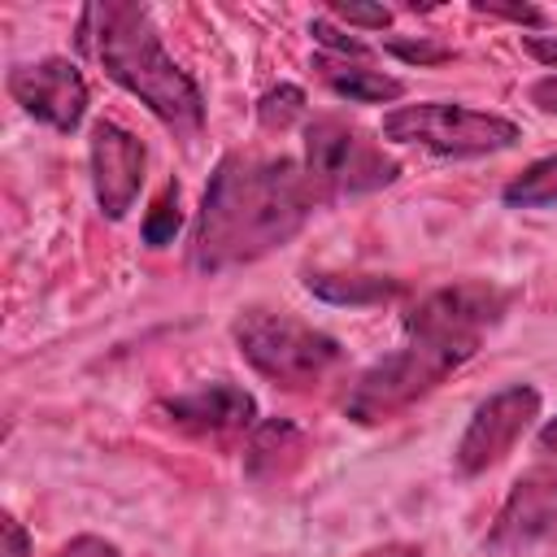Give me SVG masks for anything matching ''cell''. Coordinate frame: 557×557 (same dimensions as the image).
<instances>
[{
	"mask_svg": "<svg viewBox=\"0 0 557 557\" xmlns=\"http://www.w3.org/2000/svg\"><path fill=\"white\" fill-rule=\"evenodd\" d=\"M313 205H322V196L300 161L231 152L209 174L191 235V265L200 274L248 265L283 248L309 222Z\"/></svg>",
	"mask_w": 557,
	"mask_h": 557,
	"instance_id": "7a4b0ae2",
	"label": "cell"
},
{
	"mask_svg": "<svg viewBox=\"0 0 557 557\" xmlns=\"http://www.w3.org/2000/svg\"><path fill=\"white\" fill-rule=\"evenodd\" d=\"M383 139L392 144H413L440 157H487L500 148H513L522 139L518 122L453 104V100H426V104H400L383 117Z\"/></svg>",
	"mask_w": 557,
	"mask_h": 557,
	"instance_id": "5b68a950",
	"label": "cell"
},
{
	"mask_svg": "<svg viewBox=\"0 0 557 557\" xmlns=\"http://www.w3.org/2000/svg\"><path fill=\"white\" fill-rule=\"evenodd\" d=\"M309 30H313L318 44H322L326 52H335L339 61H348V57H352V61H366V57H370V44H361L357 35H344L339 26H331V17H313Z\"/></svg>",
	"mask_w": 557,
	"mask_h": 557,
	"instance_id": "ac0fdd59",
	"label": "cell"
},
{
	"mask_svg": "<svg viewBox=\"0 0 557 557\" xmlns=\"http://www.w3.org/2000/svg\"><path fill=\"white\" fill-rule=\"evenodd\" d=\"M326 13H331L335 22H348V26H370V30H383V26L392 22V9H383V4H352V0H335Z\"/></svg>",
	"mask_w": 557,
	"mask_h": 557,
	"instance_id": "d6986e66",
	"label": "cell"
},
{
	"mask_svg": "<svg viewBox=\"0 0 557 557\" xmlns=\"http://www.w3.org/2000/svg\"><path fill=\"white\" fill-rule=\"evenodd\" d=\"M161 413L196 435H231V431H248L257 422V400L231 383V379H213L200 383L191 392H178L170 400H161Z\"/></svg>",
	"mask_w": 557,
	"mask_h": 557,
	"instance_id": "8fae6325",
	"label": "cell"
},
{
	"mask_svg": "<svg viewBox=\"0 0 557 557\" xmlns=\"http://www.w3.org/2000/svg\"><path fill=\"white\" fill-rule=\"evenodd\" d=\"M387 52H396L400 61H418V65H431V61H448L453 57V48L426 44V39H387Z\"/></svg>",
	"mask_w": 557,
	"mask_h": 557,
	"instance_id": "ffe728a7",
	"label": "cell"
},
{
	"mask_svg": "<svg viewBox=\"0 0 557 557\" xmlns=\"http://www.w3.org/2000/svg\"><path fill=\"white\" fill-rule=\"evenodd\" d=\"M540 448L557 457V418H548V422H544V431H540Z\"/></svg>",
	"mask_w": 557,
	"mask_h": 557,
	"instance_id": "4316f807",
	"label": "cell"
},
{
	"mask_svg": "<svg viewBox=\"0 0 557 557\" xmlns=\"http://www.w3.org/2000/svg\"><path fill=\"white\" fill-rule=\"evenodd\" d=\"M78 39L96 52L104 74L117 87H126L131 96H139L165 126H174V131L200 126L205 100H200L196 83L165 52L148 4H131V0L91 4V9H83Z\"/></svg>",
	"mask_w": 557,
	"mask_h": 557,
	"instance_id": "3957f363",
	"label": "cell"
},
{
	"mask_svg": "<svg viewBox=\"0 0 557 557\" xmlns=\"http://www.w3.org/2000/svg\"><path fill=\"white\" fill-rule=\"evenodd\" d=\"M87 161H91V191L104 218L122 222L144 187V165L148 152L144 144L117 126V122H96L91 126V144H87Z\"/></svg>",
	"mask_w": 557,
	"mask_h": 557,
	"instance_id": "30bf717a",
	"label": "cell"
},
{
	"mask_svg": "<svg viewBox=\"0 0 557 557\" xmlns=\"http://www.w3.org/2000/svg\"><path fill=\"white\" fill-rule=\"evenodd\" d=\"M313 70L322 74V83L344 96V100H357V104H387V100H400L405 96V83L383 74V70H370L361 61H339V57H318Z\"/></svg>",
	"mask_w": 557,
	"mask_h": 557,
	"instance_id": "7c38bea8",
	"label": "cell"
},
{
	"mask_svg": "<svg viewBox=\"0 0 557 557\" xmlns=\"http://www.w3.org/2000/svg\"><path fill=\"white\" fill-rule=\"evenodd\" d=\"M0 531H4V548H0V557H30V540H26V531H22V522H17L13 513H4Z\"/></svg>",
	"mask_w": 557,
	"mask_h": 557,
	"instance_id": "603a6c76",
	"label": "cell"
},
{
	"mask_svg": "<svg viewBox=\"0 0 557 557\" xmlns=\"http://www.w3.org/2000/svg\"><path fill=\"white\" fill-rule=\"evenodd\" d=\"M305 287L331 305H374L396 292V283L379 274H305Z\"/></svg>",
	"mask_w": 557,
	"mask_h": 557,
	"instance_id": "5bb4252c",
	"label": "cell"
},
{
	"mask_svg": "<svg viewBox=\"0 0 557 557\" xmlns=\"http://www.w3.org/2000/svg\"><path fill=\"white\" fill-rule=\"evenodd\" d=\"M522 48H527L540 65H557V35H522Z\"/></svg>",
	"mask_w": 557,
	"mask_h": 557,
	"instance_id": "cb8c5ba5",
	"label": "cell"
},
{
	"mask_svg": "<svg viewBox=\"0 0 557 557\" xmlns=\"http://www.w3.org/2000/svg\"><path fill=\"white\" fill-rule=\"evenodd\" d=\"M296 117H305V91L283 83V87H270L261 100H257V122L265 131H287Z\"/></svg>",
	"mask_w": 557,
	"mask_h": 557,
	"instance_id": "2e32d148",
	"label": "cell"
},
{
	"mask_svg": "<svg viewBox=\"0 0 557 557\" xmlns=\"http://www.w3.org/2000/svg\"><path fill=\"white\" fill-rule=\"evenodd\" d=\"M535 418H540V392H535L531 383H513V387L492 392V396L474 409V418L466 422V431H461V440H457V453H453L457 470H461V474H483V470H492V466L527 435V426H531Z\"/></svg>",
	"mask_w": 557,
	"mask_h": 557,
	"instance_id": "52a82bcc",
	"label": "cell"
},
{
	"mask_svg": "<svg viewBox=\"0 0 557 557\" xmlns=\"http://www.w3.org/2000/svg\"><path fill=\"white\" fill-rule=\"evenodd\" d=\"M474 13L505 17V22H518V26H544V9H535V4H496V0H474Z\"/></svg>",
	"mask_w": 557,
	"mask_h": 557,
	"instance_id": "44dd1931",
	"label": "cell"
},
{
	"mask_svg": "<svg viewBox=\"0 0 557 557\" xmlns=\"http://www.w3.org/2000/svg\"><path fill=\"white\" fill-rule=\"evenodd\" d=\"M557 535V457L522 470L487 531L492 553H527Z\"/></svg>",
	"mask_w": 557,
	"mask_h": 557,
	"instance_id": "ba28073f",
	"label": "cell"
},
{
	"mask_svg": "<svg viewBox=\"0 0 557 557\" xmlns=\"http://www.w3.org/2000/svg\"><path fill=\"white\" fill-rule=\"evenodd\" d=\"M9 96L52 131H74L87 113V83L65 57H44L9 70Z\"/></svg>",
	"mask_w": 557,
	"mask_h": 557,
	"instance_id": "9c48e42d",
	"label": "cell"
},
{
	"mask_svg": "<svg viewBox=\"0 0 557 557\" xmlns=\"http://www.w3.org/2000/svg\"><path fill=\"white\" fill-rule=\"evenodd\" d=\"M57 557H122V553H117V544H109L100 535H74Z\"/></svg>",
	"mask_w": 557,
	"mask_h": 557,
	"instance_id": "7402d4cb",
	"label": "cell"
},
{
	"mask_svg": "<svg viewBox=\"0 0 557 557\" xmlns=\"http://www.w3.org/2000/svg\"><path fill=\"white\" fill-rule=\"evenodd\" d=\"M231 335H235L244 361L278 387H309L344 361V348L335 335H326L313 322L292 318L283 309H244L235 318Z\"/></svg>",
	"mask_w": 557,
	"mask_h": 557,
	"instance_id": "277c9868",
	"label": "cell"
},
{
	"mask_svg": "<svg viewBox=\"0 0 557 557\" xmlns=\"http://www.w3.org/2000/svg\"><path fill=\"white\" fill-rule=\"evenodd\" d=\"M178 191L170 187L157 205H152V213L144 218V239L152 244V248H165V244H174V235H178Z\"/></svg>",
	"mask_w": 557,
	"mask_h": 557,
	"instance_id": "e0dca14e",
	"label": "cell"
},
{
	"mask_svg": "<svg viewBox=\"0 0 557 557\" xmlns=\"http://www.w3.org/2000/svg\"><path fill=\"white\" fill-rule=\"evenodd\" d=\"M305 174L322 200L366 196L396 183L400 165L379 148L374 135L344 117H313L305 122Z\"/></svg>",
	"mask_w": 557,
	"mask_h": 557,
	"instance_id": "8992f818",
	"label": "cell"
},
{
	"mask_svg": "<svg viewBox=\"0 0 557 557\" xmlns=\"http://www.w3.org/2000/svg\"><path fill=\"white\" fill-rule=\"evenodd\" d=\"M361 557H426V553L413 548V544H383V548H370V553H361Z\"/></svg>",
	"mask_w": 557,
	"mask_h": 557,
	"instance_id": "484cf974",
	"label": "cell"
},
{
	"mask_svg": "<svg viewBox=\"0 0 557 557\" xmlns=\"http://www.w3.org/2000/svg\"><path fill=\"white\" fill-rule=\"evenodd\" d=\"M531 104L544 113H557V74H544L540 83H531Z\"/></svg>",
	"mask_w": 557,
	"mask_h": 557,
	"instance_id": "d4e9b609",
	"label": "cell"
},
{
	"mask_svg": "<svg viewBox=\"0 0 557 557\" xmlns=\"http://www.w3.org/2000/svg\"><path fill=\"white\" fill-rule=\"evenodd\" d=\"M505 309L509 292L479 278L422 296L405 318V344L357 379L344 400V413L361 426L396 418L431 387H440L457 366H466L479 352L483 335L505 318Z\"/></svg>",
	"mask_w": 557,
	"mask_h": 557,
	"instance_id": "6da1fadb",
	"label": "cell"
},
{
	"mask_svg": "<svg viewBox=\"0 0 557 557\" xmlns=\"http://www.w3.org/2000/svg\"><path fill=\"white\" fill-rule=\"evenodd\" d=\"M296 453H300V431L292 422H265L252 435L248 474L252 479H278L287 470V461H296Z\"/></svg>",
	"mask_w": 557,
	"mask_h": 557,
	"instance_id": "4fadbf2b",
	"label": "cell"
},
{
	"mask_svg": "<svg viewBox=\"0 0 557 557\" xmlns=\"http://www.w3.org/2000/svg\"><path fill=\"white\" fill-rule=\"evenodd\" d=\"M500 200L513 205V209H548V205H557V152L540 157L522 174H513L505 183Z\"/></svg>",
	"mask_w": 557,
	"mask_h": 557,
	"instance_id": "9a60e30c",
	"label": "cell"
}]
</instances>
